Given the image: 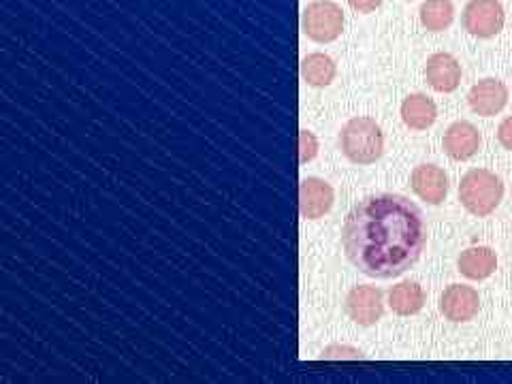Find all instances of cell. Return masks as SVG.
Instances as JSON below:
<instances>
[{
	"label": "cell",
	"mask_w": 512,
	"mask_h": 384,
	"mask_svg": "<svg viewBox=\"0 0 512 384\" xmlns=\"http://www.w3.org/2000/svg\"><path fill=\"white\" fill-rule=\"evenodd\" d=\"M427 244L421 207L402 195L367 197L348 212L342 229L346 259L361 274L391 280L419 263Z\"/></svg>",
	"instance_id": "1"
},
{
	"label": "cell",
	"mask_w": 512,
	"mask_h": 384,
	"mask_svg": "<svg viewBox=\"0 0 512 384\" xmlns=\"http://www.w3.org/2000/svg\"><path fill=\"white\" fill-rule=\"evenodd\" d=\"M504 184L487 169H472L459 184V199L466 210L478 218L489 216L502 203Z\"/></svg>",
	"instance_id": "2"
},
{
	"label": "cell",
	"mask_w": 512,
	"mask_h": 384,
	"mask_svg": "<svg viewBox=\"0 0 512 384\" xmlns=\"http://www.w3.org/2000/svg\"><path fill=\"white\" fill-rule=\"evenodd\" d=\"M344 156L355 165H372L382 156L384 137L372 118H352L340 135Z\"/></svg>",
	"instance_id": "3"
},
{
	"label": "cell",
	"mask_w": 512,
	"mask_h": 384,
	"mask_svg": "<svg viewBox=\"0 0 512 384\" xmlns=\"http://www.w3.org/2000/svg\"><path fill=\"white\" fill-rule=\"evenodd\" d=\"M344 13L331 0H316L303 11V32L316 43H331L342 35Z\"/></svg>",
	"instance_id": "4"
},
{
	"label": "cell",
	"mask_w": 512,
	"mask_h": 384,
	"mask_svg": "<svg viewBox=\"0 0 512 384\" xmlns=\"http://www.w3.org/2000/svg\"><path fill=\"white\" fill-rule=\"evenodd\" d=\"M506 13L500 0H472L463 11V28L478 39H491L502 32Z\"/></svg>",
	"instance_id": "5"
},
{
	"label": "cell",
	"mask_w": 512,
	"mask_h": 384,
	"mask_svg": "<svg viewBox=\"0 0 512 384\" xmlns=\"http://www.w3.org/2000/svg\"><path fill=\"white\" fill-rule=\"evenodd\" d=\"M344 310L357 325H376L384 312V297L376 286H355L346 297Z\"/></svg>",
	"instance_id": "6"
},
{
	"label": "cell",
	"mask_w": 512,
	"mask_h": 384,
	"mask_svg": "<svg viewBox=\"0 0 512 384\" xmlns=\"http://www.w3.org/2000/svg\"><path fill=\"white\" fill-rule=\"evenodd\" d=\"M478 308H480L478 293L472 286H466V284L448 286L440 299L442 314L448 320H453V323H468V320H472L478 314Z\"/></svg>",
	"instance_id": "7"
},
{
	"label": "cell",
	"mask_w": 512,
	"mask_h": 384,
	"mask_svg": "<svg viewBox=\"0 0 512 384\" xmlns=\"http://www.w3.org/2000/svg\"><path fill=\"white\" fill-rule=\"evenodd\" d=\"M468 103L474 114L491 118L495 114H500V111L506 107L508 88L504 82H500V79H493V77L483 79V82L472 86L468 94Z\"/></svg>",
	"instance_id": "8"
},
{
	"label": "cell",
	"mask_w": 512,
	"mask_h": 384,
	"mask_svg": "<svg viewBox=\"0 0 512 384\" xmlns=\"http://www.w3.org/2000/svg\"><path fill=\"white\" fill-rule=\"evenodd\" d=\"M333 205V188L318 178H306L299 186V210L306 220L325 216Z\"/></svg>",
	"instance_id": "9"
},
{
	"label": "cell",
	"mask_w": 512,
	"mask_h": 384,
	"mask_svg": "<svg viewBox=\"0 0 512 384\" xmlns=\"http://www.w3.org/2000/svg\"><path fill=\"white\" fill-rule=\"evenodd\" d=\"M412 190L429 205H440L448 195V178L436 165H419L410 175Z\"/></svg>",
	"instance_id": "10"
},
{
	"label": "cell",
	"mask_w": 512,
	"mask_h": 384,
	"mask_svg": "<svg viewBox=\"0 0 512 384\" xmlns=\"http://www.w3.org/2000/svg\"><path fill=\"white\" fill-rule=\"evenodd\" d=\"M444 152L453 160H468L472 158L480 148V133L478 128L470 122H455L448 126L444 133Z\"/></svg>",
	"instance_id": "11"
},
{
	"label": "cell",
	"mask_w": 512,
	"mask_h": 384,
	"mask_svg": "<svg viewBox=\"0 0 512 384\" xmlns=\"http://www.w3.org/2000/svg\"><path fill=\"white\" fill-rule=\"evenodd\" d=\"M425 77L436 92H453L461 82V67L451 54L440 52L427 60Z\"/></svg>",
	"instance_id": "12"
},
{
	"label": "cell",
	"mask_w": 512,
	"mask_h": 384,
	"mask_svg": "<svg viewBox=\"0 0 512 384\" xmlns=\"http://www.w3.org/2000/svg\"><path fill=\"white\" fill-rule=\"evenodd\" d=\"M457 267L470 280H485L498 269V256L487 246H474L461 252Z\"/></svg>",
	"instance_id": "13"
},
{
	"label": "cell",
	"mask_w": 512,
	"mask_h": 384,
	"mask_svg": "<svg viewBox=\"0 0 512 384\" xmlns=\"http://www.w3.org/2000/svg\"><path fill=\"white\" fill-rule=\"evenodd\" d=\"M438 118L436 103L425 94H410L402 103V120L412 131H425Z\"/></svg>",
	"instance_id": "14"
},
{
	"label": "cell",
	"mask_w": 512,
	"mask_h": 384,
	"mask_svg": "<svg viewBox=\"0 0 512 384\" xmlns=\"http://www.w3.org/2000/svg\"><path fill=\"white\" fill-rule=\"evenodd\" d=\"M389 306L399 316L419 314L425 306V291L416 282H402L389 291Z\"/></svg>",
	"instance_id": "15"
},
{
	"label": "cell",
	"mask_w": 512,
	"mask_h": 384,
	"mask_svg": "<svg viewBox=\"0 0 512 384\" xmlns=\"http://www.w3.org/2000/svg\"><path fill=\"white\" fill-rule=\"evenodd\" d=\"M335 62L327 54H310L301 60V75L310 86L323 88L335 79Z\"/></svg>",
	"instance_id": "16"
},
{
	"label": "cell",
	"mask_w": 512,
	"mask_h": 384,
	"mask_svg": "<svg viewBox=\"0 0 512 384\" xmlns=\"http://www.w3.org/2000/svg\"><path fill=\"white\" fill-rule=\"evenodd\" d=\"M421 24L431 32H442L455 20V7L451 0H425L421 5Z\"/></svg>",
	"instance_id": "17"
},
{
	"label": "cell",
	"mask_w": 512,
	"mask_h": 384,
	"mask_svg": "<svg viewBox=\"0 0 512 384\" xmlns=\"http://www.w3.org/2000/svg\"><path fill=\"white\" fill-rule=\"evenodd\" d=\"M318 152V141L310 131L299 133V163H310Z\"/></svg>",
	"instance_id": "18"
},
{
	"label": "cell",
	"mask_w": 512,
	"mask_h": 384,
	"mask_svg": "<svg viewBox=\"0 0 512 384\" xmlns=\"http://www.w3.org/2000/svg\"><path fill=\"white\" fill-rule=\"evenodd\" d=\"M498 139L502 146L512 152V116L506 118L502 124H500V131H498Z\"/></svg>",
	"instance_id": "19"
},
{
	"label": "cell",
	"mask_w": 512,
	"mask_h": 384,
	"mask_svg": "<svg viewBox=\"0 0 512 384\" xmlns=\"http://www.w3.org/2000/svg\"><path fill=\"white\" fill-rule=\"evenodd\" d=\"M382 3H384V0H348V5L355 9V11H359V13H372Z\"/></svg>",
	"instance_id": "20"
}]
</instances>
